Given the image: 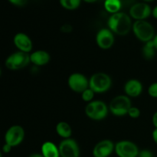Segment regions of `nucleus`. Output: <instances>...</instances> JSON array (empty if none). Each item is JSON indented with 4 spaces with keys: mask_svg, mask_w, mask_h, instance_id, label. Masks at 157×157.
Wrapping results in <instances>:
<instances>
[{
    "mask_svg": "<svg viewBox=\"0 0 157 157\" xmlns=\"http://www.w3.org/2000/svg\"><path fill=\"white\" fill-rule=\"evenodd\" d=\"M107 25L113 34L125 36L132 30L133 23L130 15L125 12H119L110 15L107 20Z\"/></svg>",
    "mask_w": 157,
    "mask_h": 157,
    "instance_id": "1",
    "label": "nucleus"
},
{
    "mask_svg": "<svg viewBox=\"0 0 157 157\" xmlns=\"http://www.w3.org/2000/svg\"><path fill=\"white\" fill-rule=\"evenodd\" d=\"M132 31L136 38L144 43L152 41L156 35L154 27L147 20L135 21L133 23Z\"/></svg>",
    "mask_w": 157,
    "mask_h": 157,
    "instance_id": "2",
    "label": "nucleus"
},
{
    "mask_svg": "<svg viewBox=\"0 0 157 157\" xmlns=\"http://www.w3.org/2000/svg\"><path fill=\"white\" fill-rule=\"evenodd\" d=\"M111 86V78L104 72L94 73L89 79V87L95 94L106 93L110 90Z\"/></svg>",
    "mask_w": 157,
    "mask_h": 157,
    "instance_id": "3",
    "label": "nucleus"
},
{
    "mask_svg": "<svg viewBox=\"0 0 157 157\" xmlns=\"http://www.w3.org/2000/svg\"><path fill=\"white\" fill-rule=\"evenodd\" d=\"M86 116L92 121H100L105 119L109 113V107L102 101H93L87 103L84 108Z\"/></svg>",
    "mask_w": 157,
    "mask_h": 157,
    "instance_id": "4",
    "label": "nucleus"
},
{
    "mask_svg": "<svg viewBox=\"0 0 157 157\" xmlns=\"http://www.w3.org/2000/svg\"><path fill=\"white\" fill-rule=\"evenodd\" d=\"M131 107V100L126 94L118 95L113 98L108 106L109 111L116 117H124L127 115Z\"/></svg>",
    "mask_w": 157,
    "mask_h": 157,
    "instance_id": "5",
    "label": "nucleus"
},
{
    "mask_svg": "<svg viewBox=\"0 0 157 157\" xmlns=\"http://www.w3.org/2000/svg\"><path fill=\"white\" fill-rule=\"evenodd\" d=\"M30 62V54L18 51L8 56L5 65L9 70L17 71L27 67Z\"/></svg>",
    "mask_w": 157,
    "mask_h": 157,
    "instance_id": "6",
    "label": "nucleus"
},
{
    "mask_svg": "<svg viewBox=\"0 0 157 157\" xmlns=\"http://www.w3.org/2000/svg\"><path fill=\"white\" fill-rule=\"evenodd\" d=\"M24 128L20 125H13L9 127L5 133V143L12 147H18L25 139Z\"/></svg>",
    "mask_w": 157,
    "mask_h": 157,
    "instance_id": "7",
    "label": "nucleus"
},
{
    "mask_svg": "<svg viewBox=\"0 0 157 157\" xmlns=\"http://www.w3.org/2000/svg\"><path fill=\"white\" fill-rule=\"evenodd\" d=\"M114 151L118 157H138L140 150L130 140H121L115 144Z\"/></svg>",
    "mask_w": 157,
    "mask_h": 157,
    "instance_id": "8",
    "label": "nucleus"
},
{
    "mask_svg": "<svg viewBox=\"0 0 157 157\" xmlns=\"http://www.w3.org/2000/svg\"><path fill=\"white\" fill-rule=\"evenodd\" d=\"M61 157H80L81 151L78 144L72 138L64 139L58 145Z\"/></svg>",
    "mask_w": 157,
    "mask_h": 157,
    "instance_id": "9",
    "label": "nucleus"
},
{
    "mask_svg": "<svg viewBox=\"0 0 157 157\" xmlns=\"http://www.w3.org/2000/svg\"><path fill=\"white\" fill-rule=\"evenodd\" d=\"M67 84L72 91L81 94L89 87V79L81 73H73L67 79Z\"/></svg>",
    "mask_w": 157,
    "mask_h": 157,
    "instance_id": "10",
    "label": "nucleus"
},
{
    "mask_svg": "<svg viewBox=\"0 0 157 157\" xmlns=\"http://www.w3.org/2000/svg\"><path fill=\"white\" fill-rule=\"evenodd\" d=\"M152 15V9L147 2H136L130 7L129 15L135 21L146 20Z\"/></svg>",
    "mask_w": 157,
    "mask_h": 157,
    "instance_id": "11",
    "label": "nucleus"
},
{
    "mask_svg": "<svg viewBox=\"0 0 157 157\" xmlns=\"http://www.w3.org/2000/svg\"><path fill=\"white\" fill-rule=\"evenodd\" d=\"M95 41L100 48L108 50L114 44V34L109 29H101L97 33Z\"/></svg>",
    "mask_w": 157,
    "mask_h": 157,
    "instance_id": "12",
    "label": "nucleus"
},
{
    "mask_svg": "<svg viewBox=\"0 0 157 157\" xmlns=\"http://www.w3.org/2000/svg\"><path fill=\"white\" fill-rule=\"evenodd\" d=\"M115 144L110 140H102L99 141L93 149L94 157H109L113 153Z\"/></svg>",
    "mask_w": 157,
    "mask_h": 157,
    "instance_id": "13",
    "label": "nucleus"
},
{
    "mask_svg": "<svg viewBox=\"0 0 157 157\" xmlns=\"http://www.w3.org/2000/svg\"><path fill=\"white\" fill-rule=\"evenodd\" d=\"M13 43L19 52L30 53L33 48V43L30 37L23 32H18L14 36Z\"/></svg>",
    "mask_w": 157,
    "mask_h": 157,
    "instance_id": "14",
    "label": "nucleus"
},
{
    "mask_svg": "<svg viewBox=\"0 0 157 157\" xmlns=\"http://www.w3.org/2000/svg\"><path fill=\"white\" fill-rule=\"evenodd\" d=\"M143 84L137 79H130L124 85L125 94L129 98H137L142 94Z\"/></svg>",
    "mask_w": 157,
    "mask_h": 157,
    "instance_id": "15",
    "label": "nucleus"
},
{
    "mask_svg": "<svg viewBox=\"0 0 157 157\" xmlns=\"http://www.w3.org/2000/svg\"><path fill=\"white\" fill-rule=\"evenodd\" d=\"M51 60L49 53L44 50H37L30 54V61L36 67L44 66L48 64Z\"/></svg>",
    "mask_w": 157,
    "mask_h": 157,
    "instance_id": "16",
    "label": "nucleus"
},
{
    "mask_svg": "<svg viewBox=\"0 0 157 157\" xmlns=\"http://www.w3.org/2000/svg\"><path fill=\"white\" fill-rule=\"evenodd\" d=\"M41 153L44 157H61L58 146L51 141H46L41 145Z\"/></svg>",
    "mask_w": 157,
    "mask_h": 157,
    "instance_id": "17",
    "label": "nucleus"
},
{
    "mask_svg": "<svg viewBox=\"0 0 157 157\" xmlns=\"http://www.w3.org/2000/svg\"><path fill=\"white\" fill-rule=\"evenodd\" d=\"M56 133L60 137L64 139H68L71 138L72 134V129L71 127L68 123L65 121H60L57 124L56 127H55Z\"/></svg>",
    "mask_w": 157,
    "mask_h": 157,
    "instance_id": "18",
    "label": "nucleus"
},
{
    "mask_svg": "<svg viewBox=\"0 0 157 157\" xmlns=\"http://www.w3.org/2000/svg\"><path fill=\"white\" fill-rule=\"evenodd\" d=\"M104 6L107 12L113 15V14L121 12L122 3L121 0H105Z\"/></svg>",
    "mask_w": 157,
    "mask_h": 157,
    "instance_id": "19",
    "label": "nucleus"
},
{
    "mask_svg": "<svg viewBox=\"0 0 157 157\" xmlns=\"http://www.w3.org/2000/svg\"><path fill=\"white\" fill-rule=\"evenodd\" d=\"M156 49L155 48L153 41H150L148 42L144 43V45L142 49V54L144 58L147 61L153 59L156 55Z\"/></svg>",
    "mask_w": 157,
    "mask_h": 157,
    "instance_id": "20",
    "label": "nucleus"
},
{
    "mask_svg": "<svg viewBox=\"0 0 157 157\" xmlns=\"http://www.w3.org/2000/svg\"><path fill=\"white\" fill-rule=\"evenodd\" d=\"M82 0H59L60 4L67 10H75L81 6Z\"/></svg>",
    "mask_w": 157,
    "mask_h": 157,
    "instance_id": "21",
    "label": "nucleus"
},
{
    "mask_svg": "<svg viewBox=\"0 0 157 157\" xmlns=\"http://www.w3.org/2000/svg\"><path fill=\"white\" fill-rule=\"evenodd\" d=\"M94 92L90 87H88V88L86 89L85 90H84L81 93V98H82V100L84 102L90 103L91 101H93L94 98Z\"/></svg>",
    "mask_w": 157,
    "mask_h": 157,
    "instance_id": "22",
    "label": "nucleus"
},
{
    "mask_svg": "<svg viewBox=\"0 0 157 157\" xmlns=\"http://www.w3.org/2000/svg\"><path fill=\"white\" fill-rule=\"evenodd\" d=\"M140 113H141L140 110L138 107H133V106H132V107L130 108V110H129L127 115H128L130 118H133V119H136V118L140 117Z\"/></svg>",
    "mask_w": 157,
    "mask_h": 157,
    "instance_id": "23",
    "label": "nucleus"
},
{
    "mask_svg": "<svg viewBox=\"0 0 157 157\" xmlns=\"http://www.w3.org/2000/svg\"><path fill=\"white\" fill-rule=\"evenodd\" d=\"M148 94L151 98H157V82H154L148 87Z\"/></svg>",
    "mask_w": 157,
    "mask_h": 157,
    "instance_id": "24",
    "label": "nucleus"
},
{
    "mask_svg": "<svg viewBox=\"0 0 157 157\" xmlns=\"http://www.w3.org/2000/svg\"><path fill=\"white\" fill-rule=\"evenodd\" d=\"M138 157H153V154L150 150H140Z\"/></svg>",
    "mask_w": 157,
    "mask_h": 157,
    "instance_id": "25",
    "label": "nucleus"
},
{
    "mask_svg": "<svg viewBox=\"0 0 157 157\" xmlns=\"http://www.w3.org/2000/svg\"><path fill=\"white\" fill-rule=\"evenodd\" d=\"M11 4L15 6H23L26 4L27 0H8Z\"/></svg>",
    "mask_w": 157,
    "mask_h": 157,
    "instance_id": "26",
    "label": "nucleus"
},
{
    "mask_svg": "<svg viewBox=\"0 0 157 157\" xmlns=\"http://www.w3.org/2000/svg\"><path fill=\"white\" fill-rule=\"evenodd\" d=\"M72 30H73V27L70 24H64L61 27V31L64 33H69L72 32Z\"/></svg>",
    "mask_w": 157,
    "mask_h": 157,
    "instance_id": "27",
    "label": "nucleus"
},
{
    "mask_svg": "<svg viewBox=\"0 0 157 157\" xmlns=\"http://www.w3.org/2000/svg\"><path fill=\"white\" fill-rule=\"evenodd\" d=\"M12 147H11L10 145H9V144H7L5 143V144L3 145V147H2V152L5 153H10L11 150H12Z\"/></svg>",
    "mask_w": 157,
    "mask_h": 157,
    "instance_id": "28",
    "label": "nucleus"
},
{
    "mask_svg": "<svg viewBox=\"0 0 157 157\" xmlns=\"http://www.w3.org/2000/svg\"><path fill=\"white\" fill-rule=\"evenodd\" d=\"M152 123L155 128H157V111L153 113V117H152Z\"/></svg>",
    "mask_w": 157,
    "mask_h": 157,
    "instance_id": "29",
    "label": "nucleus"
},
{
    "mask_svg": "<svg viewBox=\"0 0 157 157\" xmlns=\"http://www.w3.org/2000/svg\"><path fill=\"white\" fill-rule=\"evenodd\" d=\"M152 137H153V140L155 142V144L157 145V128H155L153 130V133H152Z\"/></svg>",
    "mask_w": 157,
    "mask_h": 157,
    "instance_id": "30",
    "label": "nucleus"
},
{
    "mask_svg": "<svg viewBox=\"0 0 157 157\" xmlns=\"http://www.w3.org/2000/svg\"><path fill=\"white\" fill-rule=\"evenodd\" d=\"M152 15L153 16V18L157 19V6L152 9Z\"/></svg>",
    "mask_w": 157,
    "mask_h": 157,
    "instance_id": "31",
    "label": "nucleus"
},
{
    "mask_svg": "<svg viewBox=\"0 0 157 157\" xmlns=\"http://www.w3.org/2000/svg\"><path fill=\"white\" fill-rule=\"evenodd\" d=\"M152 41H153V44H154L155 48H156V51H157V34H156V35H155L154 38H153V40H152Z\"/></svg>",
    "mask_w": 157,
    "mask_h": 157,
    "instance_id": "32",
    "label": "nucleus"
},
{
    "mask_svg": "<svg viewBox=\"0 0 157 157\" xmlns=\"http://www.w3.org/2000/svg\"><path fill=\"white\" fill-rule=\"evenodd\" d=\"M29 157H44L41 155V153H32Z\"/></svg>",
    "mask_w": 157,
    "mask_h": 157,
    "instance_id": "33",
    "label": "nucleus"
},
{
    "mask_svg": "<svg viewBox=\"0 0 157 157\" xmlns=\"http://www.w3.org/2000/svg\"><path fill=\"white\" fill-rule=\"evenodd\" d=\"M84 2H85L87 3H94L95 2H97L98 0H83Z\"/></svg>",
    "mask_w": 157,
    "mask_h": 157,
    "instance_id": "34",
    "label": "nucleus"
},
{
    "mask_svg": "<svg viewBox=\"0 0 157 157\" xmlns=\"http://www.w3.org/2000/svg\"><path fill=\"white\" fill-rule=\"evenodd\" d=\"M154 1V0H143V2H151Z\"/></svg>",
    "mask_w": 157,
    "mask_h": 157,
    "instance_id": "35",
    "label": "nucleus"
},
{
    "mask_svg": "<svg viewBox=\"0 0 157 157\" xmlns=\"http://www.w3.org/2000/svg\"><path fill=\"white\" fill-rule=\"evenodd\" d=\"M1 75H2V69L1 67H0V76H1Z\"/></svg>",
    "mask_w": 157,
    "mask_h": 157,
    "instance_id": "36",
    "label": "nucleus"
},
{
    "mask_svg": "<svg viewBox=\"0 0 157 157\" xmlns=\"http://www.w3.org/2000/svg\"><path fill=\"white\" fill-rule=\"evenodd\" d=\"M0 157H2V152L0 151Z\"/></svg>",
    "mask_w": 157,
    "mask_h": 157,
    "instance_id": "37",
    "label": "nucleus"
}]
</instances>
